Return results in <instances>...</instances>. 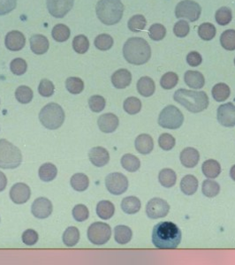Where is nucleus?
<instances>
[{
	"label": "nucleus",
	"instance_id": "f257e3e1",
	"mask_svg": "<svg viewBox=\"0 0 235 265\" xmlns=\"http://www.w3.org/2000/svg\"><path fill=\"white\" fill-rule=\"evenodd\" d=\"M181 239L182 234L179 226L169 221L160 222L153 228V245L159 249L177 248Z\"/></svg>",
	"mask_w": 235,
	"mask_h": 265
},
{
	"label": "nucleus",
	"instance_id": "f03ea898",
	"mask_svg": "<svg viewBox=\"0 0 235 265\" xmlns=\"http://www.w3.org/2000/svg\"><path fill=\"white\" fill-rule=\"evenodd\" d=\"M123 55L129 64L141 66L146 64L150 60L151 49L143 38L132 37L125 43Z\"/></svg>",
	"mask_w": 235,
	"mask_h": 265
},
{
	"label": "nucleus",
	"instance_id": "7ed1b4c3",
	"mask_svg": "<svg viewBox=\"0 0 235 265\" xmlns=\"http://www.w3.org/2000/svg\"><path fill=\"white\" fill-rule=\"evenodd\" d=\"M173 99L192 113H198L206 110L209 105V97L204 91L180 88L174 93Z\"/></svg>",
	"mask_w": 235,
	"mask_h": 265
},
{
	"label": "nucleus",
	"instance_id": "20e7f679",
	"mask_svg": "<svg viewBox=\"0 0 235 265\" xmlns=\"http://www.w3.org/2000/svg\"><path fill=\"white\" fill-rule=\"evenodd\" d=\"M96 12L100 22L108 25H115L120 22L124 13V5L120 0H100Z\"/></svg>",
	"mask_w": 235,
	"mask_h": 265
},
{
	"label": "nucleus",
	"instance_id": "39448f33",
	"mask_svg": "<svg viewBox=\"0 0 235 265\" xmlns=\"http://www.w3.org/2000/svg\"><path fill=\"white\" fill-rule=\"evenodd\" d=\"M39 119L44 128L50 130L60 128L65 121V112L60 105L50 103L42 109Z\"/></svg>",
	"mask_w": 235,
	"mask_h": 265
},
{
	"label": "nucleus",
	"instance_id": "423d86ee",
	"mask_svg": "<svg viewBox=\"0 0 235 265\" xmlns=\"http://www.w3.org/2000/svg\"><path fill=\"white\" fill-rule=\"evenodd\" d=\"M22 161L21 152L13 143L5 139L0 140V168L15 169Z\"/></svg>",
	"mask_w": 235,
	"mask_h": 265
},
{
	"label": "nucleus",
	"instance_id": "0eeeda50",
	"mask_svg": "<svg viewBox=\"0 0 235 265\" xmlns=\"http://www.w3.org/2000/svg\"><path fill=\"white\" fill-rule=\"evenodd\" d=\"M157 121L163 128L177 129L184 122V116L174 105H168L162 110Z\"/></svg>",
	"mask_w": 235,
	"mask_h": 265
},
{
	"label": "nucleus",
	"instance_id": "6e6552de",
	"mask_svg": "<svg viewBox=\"0 0 235 265\" xmlns=\"http://www.w3.org/2000/svg\"><path fill=\"white\" fill-rule=\"evenodd\" d=\"M111 226L103 222H95L88 229V241L95 245H104L110 241Z\"/></svg>",
	"mask_w": 235,
	"mask_h": 265
},
{
	"label": "nucleus",
	"instance_id": "1a4fd4ad",
	"mask_svg": "<svg viewBox=\"0 0 235 265\" xmlns=\"http://www.w3.org/2000/svg\"><path fill=\"white\" fill-rule=\"evenodd\" d=\"M202 13V8L198 3L192 0H183L180 2L175 8L177 18H185L191 22H196Z\"/></svg>",
	"mask_w": 235,
	"mask_h": 265
},
{
	"label": "nucleus",
	"instance_id": "9d476101",
	"mask_svg": "<svg viewBox=\"0 0 235 265\" xmlns=\"http://www.w3.org/2000/svg\"><path fill=\"white\" fill-rule=\"evenodd\" d=\"M107 190L114 196H120L124 194L128 188V179L124 174L120 173L110 174L106 178Z\"/></svg>",
	"mask_w": 235,
	"mask_h": 265
},
{
	"label": "nucleus",
	"instance_id": "9b49d317",
	"mask_svg": "<svg viewBox=\"0 0 235 265\" xmlns=\"http://www.w3.org/2000/svg\"><path fill=\"white\" fill-rule=\"evenodd\" d=\"M170 205L161 198H153L146 205V213L150 220L162 219L168 215Z\"/></svg>",
	"mask_w": 235,
	"mask_h": 265
},
{
	"label": "nucleus",
	"instance_id": "f8f14e48",
	"mask_svg": "<svg viewBox=\"0 0 235 265\" xmlns=\"http://www.w3.org/2000/svg\"><path fill=\"white\" fill-rule=\"evenodd\" d=\"M74 0H47V8L55 18H63L74 5Z\"/></svg>",
	"mask_w": 235,
	"mask_h": 265
},
{
	"label": "nucleus",
	"instance_id": "ddd939ff",
	"mask_svg": "<svg viewBox=\"0 0 235 265\" xmlns=\"http://www.w3.org/2000/svg\"><path fill=\"white\" fill-rule=\"evenodd\" d=\"M217 120L223 127L233 128L235 126V105L232 103L222 105L217 109Z\"/></svg>",
	"mask_w": 235,
	"mask_h": 265
},
{
	"label": "nucleus",
	"instance_id": "4468645a",
	"mask_svg": "<svg viewBox=\"0 0 235 265\" xmlns=\"http://www.w3.org/2000/svg\"><path fill=\"white\" fill-rule=\"evenodd\" d=\"M52 210L53 207L51 201L44 197L36 199L33 202L31 208L33 215L38 220H44L49 218L52 213Z\"/></svg>",
	"mask_w": 235,
	"mask_h": 265
},
{
	"label": "nucleus",
	"instance_id": "2eb2a0df",
	"mask_svg": "<svg viewBox=\"0 0 235 265\" xmlns=\"http://www.w3.org/2000/svg\"><path fill=\"white\" fill-rule=\"evenodd\" d=\"M31 191L28 185L24 183H16L10 190V198L15 204H23L29 200Z\"/></svg>",
	"mask_w": 235,
	"mask_h": 265
},
{
	"label": "nucleus",
	"instance_id": "dca6fc26",
	"mask_svg": "<svg viewBox=\"0 0 235 265\" xmlns=\"http://www.w3.org/2000/svg\"><path fill=\"white\" fill-rule=\"evenodd\" d=\"M120 120L119 118L113 113H106L98 118L97 125L102 132L111 133L115 131L119 127Z\"/></svg>",
	"mask_w": 235,
	"mask_h": 265
},
{
	"label": "nucleus",
	"instance_id": "f3484780",
	"mask_svg": "<svg viewBox=\"0 0 235 265\" xmlns=\"http://www.w3.org/2000/svg\"><path fill=\"white\" fill-rule=\"evenodd\" d=\"M89 160L97 167H103L110 161L109 152L103 147H95L88 152Z\"/></svg>",
	"mask_w": 235,
	"mask_h": 265
},
{
	"label": "nucleus",
	"instance_id": "a211bd4d",
	"mask_svg": "<svg viewBox=\"0 0 235 265\" xmlns=\"http://www.w3.org/2000/svg\"><path fill=\"white\" fill-rule=\"evenodd\" d=\"M5 46L12 51H18L23 49L26 44V38L23 34L20 31H11L5 37Z\"/></svg>",
	"mask_w": 235,
	"mask_h": 265
},
{
	"label": "nucleus",
	"instance_id": "6ab92c4d",
	"mask_svg": "<svg viewBox=\"0 0 235 265\" xmlns=\"http://www.w3.org/2000/svg\"><path fill=\"white\" fill-rule=\"evenodd\" d=\"M180 162L186 168H193L198 165L200 154L194 148H186L180 153Z\"/></svg>",
	"mask_w": 235,
	"mask_h": 265
},
{
	"label": "nucleus",
	"instance_id": "aec40b11",
	"mask_svg": "<svg viewBox=\"0 0 235 265\" xmlns=\"http://www.w3.org/2000/svg\"><path fill=\"white\" fill-rule=\"evenodd\" d=\"M132 82V74L128 69H120L111 76L112 85L119 89L128 87Z\"/></svg>",
	"mask_w": 235,
	"mask_h": 265
},
{
	"label": "nucleus",
	"instance_id": "412c9836",
	"mask_svg": "<svg viewBox=\"0 0 235 265\" xmlns=\"http://www.w3.org/2000/svg\"><path fill=\"white\" fill-rule=\"evenodd\" d=\"M134 146H135L136 151H138L140 154L148 155L154 149V142H153L152 137L147 133L140 134L135 139Z\"/></svg>",
	"mask_w": 235,
	"mask_h": 265
},
{
	"label": "nucleus",
	"instance_id": "4be33fe9",
	"mask_svg": "<svg viewBox=\"0 0 235 265\" xmlns=\"http://www.w3.org/2000/svg\"><path fill=\"white\" fill-rule=\"evenodd\" d=\"M50 43L47 37L42 35H34L30 38V48L33 52L37 55L46 53L49 50Z\"/></svg>",
	"mask_w": 235,
	"mask_h": 265
},
{
	"label": "nucleus",
	"instance_id": "5701e85b",
	"mask_svg": "<svg viewBox=\"0 0 235 265\" xmlns=\"http://www.w3.org/2000/svg\"><path fill=\"white\" fill-rule=\"evenodd\" d=\"M184 81L189 87L194 89L202 88L205 84L203 73L198 71H187L185 73Z\"/></svg>",
	"mask_w": 235,
	"mask_h": 265
},
{
	"label": "nucleus",
	"instance_id": "b1692460",
	"mask_svg": "<svg viewBox=\"0 0 235 265\" xmlns=\"http://www.w3.org/2000/svg\"><path fill=\"white\" fill-rule=\"evenodd\" d=\"M137 90L141 96L149 97L154 94L156 90V85L151 78L144 76L141 78L137 83Z\"/></svg>",
	"mask_w": 235,
	"mask_h": 265
},
{
	"label": "nucleus",
	"instance_id": "393cba45",
	"mask_svg": "<svg viewBox=\"0 0 235 265\" xmlns=\"http://www.w3.org/2000/svg\"><path fill=\"white\" fill-rule=\"evenodd\" d=\"M198 184V179L194 175H186L181 179L180 189L186 196H192L197 191Z\"/></svg>",
	"mask_w": 235,
	"mask_h": 265
},
{
	"label": "nucleus",
	"instance_id": "a878e982",
	"mask_svg": "<svg viewBox=\"0 0 235 265\" xmlns=\"http://www.w3.org/2000/svg\"><path fill=\"white\" fill-rule=\"evenodd\" d=\"M142 203L139 198L135 197H128L124 198L121 201V209L127 214H135L141 210Z\"/></svg>",
	"mask_w": 235,
	"mask_h": 265
},
{
	"label": "nucleus",
	"instance_id": "bb28decb",
	"mask_svg": "<svg viewBox=\"0 0 235 265\" xmlns=\"http://www.w3.org/2000/svg\"><path fill=\"white\" fill-rule=\"evenodd\" d=\"M202 170L207 178H215L221 174V165L217 161L209 159L203 163Z\"/></svg>",
	"mask_w": 235,
	"mask_h": 265
},
{
	"label": "nucleus",
	"instance_id": "cd10ccee",
	"mask_svg": "<svg viewBox=\"0 0 235 265\" xmlns=\"http://www.w3.org/2000/svg\"><path fill=\"white\" fill-rule=\"evenodd\" d=\"M115 212V207L110 201H101L97 206V214L101 220H108L111 219Z\"/></svg>",
	"mask_w": 235,
	"mask_h": 265
},
{
	"label": "nucleus",
	"instance_id": "c85d7f7f",
	"mask_svg": "<svg viewBox=\"0 0 235 265\" xmlns=\"http://www.w3.org/2000/svg\"><path fill=\"white\" fill-rule=\"evenodd\" d=\"M133 237L132 230L126 225H118L114 228V239L116 243L125 245L129 243Z\"/></svg>",
	"mask_w": 235,
	"mask_h": 265
},
{
	"label": "nucleus",
	"instance_id": "c756f323",
	"mask_svg": "<svg viewBox=\"0 0 235 265\" xmlns=\"http://www.w3.org/2000/svg\"><path fill=\"white\" fill-rule=\"evenodd\" d=\"M158 180L163 187L170 188L175 185L177 175L173 170L168 169V168L163 169L158 174Z\"/></svg>",
	"mask_w": 235,
	"mask_h": 265
},
{
	"label": "nucleus",
	"instance_id": "7c9ffc66",
	"mask_svg": "<svg viewBox=\"0 0 235 265\" xmlns=\"http://www.w3.org/2000/svg\"><path fill=\"white\" fill-rule=\"evenodd\" d=\"M70 184L75 191L83 192L88 189L89 186V179L88 176L84 174H75L71 178Z\"/></svg>",
	"mask_w": 235,
	"mask_h": 265
},
{
	"label": "nucleus",
	"instance_id": "2f4dec72",
	"mask_svg": "<svg viewBox=\"0 0 235 265\" xmlns=\"http://www.w3.org/2000/svg\"><path fill=\"white\" fill-rule=\"evenodd\" d=\"M58 170L56 165L51 163H45L39 169V177L44 182L52 181L57 177Z\"/></svg>",
	"mask_w": 235,
	"mask_h": 265
},
{
	"label": "nucleus",
	"instance_id": "473e14b6",
	"mask_svg": "<svg viewBox=\"0 0 235 265\" xmlns=\"http://www.w3.org/2000/svg\"><path fill=\"white\" fill-rule=\"evenodd\" d=\"M121 165L125 170L130 173H134L138 171L141 167V162L138 157L132 154H126L121 157Z\"/></svg>",
	"mask_w": 235,
	"mask_h": 265
},
{
	"label": "nucleus",
	"instance_id": "72a5a7b5",
	"mask_svg": "<svg viewBox=\"0 0 235 265\" xmlns=\"http://www.w3.org/2000/svg\"><path fill=\"white\" fill-rule=\"evenodd\" d=\"M212 96L217 102H224L230 96V88L226 83H217L212 88Z\"/></svg>",
	"mask_w": 235,
	"mask_h": 265
},
{
	"label": "nucleus",
	"instance_id": "f704fd0d",
	"mask_svg": "<svg viewBox=\"0 0 235 265\" xmlns=\"http://www.w3.org/2000/svg\"><path fill=\"white\" fill-rule=\"evenodd\" d=\"M80 241V232L74 226H70L63 233V243L66 247H74Z\"/></svg>",
	"mask_w": 235,
	"mask_h": 265
},
{
	"label": "nucleus",
	"instance_id": "c9c22d12",
	"mask_svg": "<svg viewBox=\"0 0 235 265\" xmlns=\"http://www.w3.org/2000/svg\"><path fill=\"white\" fill-rule=\"evenodd\" d=\"M70 35V28L64 24H57L51 32L53 39L59 43L67 41L69 39Z\"/></svg>",
	"mask_w": 235,
	"mask_h": 265
},
{
	"label": "nucleus",
	"instance_id": "e433bc0d",
	"mask_svg": "<svg viewBox=\"0 0 235 265\" xmlns=\"http://www.w3.org/2000/svg\"><path fill=\"white\" fill-rule=\"evenodd\" d=\"M202 191L205 197L208 198H213L217 197L220 192V186L218 183L214 180L206 179L203 181Z\"/></svg>",
	"mask_w": 235,
	"mask_h": 265
},
{
	"label": "nucleus",
	"instance_id": "4c0bfd02",
	"mask_svg": "<svg viewBox=\"0 0 235 265\" xmlns=\"http://www.w3.org/2000/svg\"><path fill=\"white\" fill-rule=\"evenodd\" d=\"M123 107L127 113L130 115L137 114L142 110V102L137 97L131 96L125 100Z\"/></svg>",
	"mask_w": 235,
	"mask_h": 265
},
{
	"label": "nucleus",
	"instance_id": "58836bf2",
	"mask_svg": "<svg viewBox=\"0 0 235 265\" xmlns=\"http://www.w3.org/2000/svg\"><path fill=\"white\" fill-rule=\"evenodd\" d=\"M147 25V21L143 15L137 14L134 15L132 18L130 19L128 23V28L132 32L138 33L144 30V28Z\"/></svg>",
	"mask_w": 235,
	"mask_h": 265
},
{
	"label": "nucleus",
	"instance_id": "ea45409f",
	"mask_svg": "<svg viewBox=\"0 0 235 265\" xmlns=\"http://www.w3.org/2000/svg\"><path fill=\"white\" fill-rule=\"evenodd\" d=\"M216 28L212 23H203L198 28L199 37L204 41H211L216 36Z\"/></svg>",
	"mask_w": 235,
	"mask_h": 265
},
{
	"label": "nucleus",
	"instance_id": "a19ab883",
	"mask_svg": "<svg viewBox=\"0 0 235 265\" xmlns=\"http://www.w3.org/2000/svg\"><path fill=\"white\" fill-rule=\"evenodd\" d=\"M65 87L66 89L74 95H77L83 91L84 89V83L81 78L70 77L65 81Z\"/></svg>",
	"mask_w": 235,
	"mask_h": 265
},
{
	"label": "nucleus",
	"instance_id": "79ce46f5",
	"mask_svg": "<svg viewBox=\"0 0 235 265\" xmlns=\"http://www.w3.org/2000/svg\"><path fill=\"white\" fill-rule=\"evenodd\" d=\"M220 44L225 50H235V30L229 29L222 33Z\"/></svg>",
	"mask_w": 235,
	"mask_h": 265
},
{
	"label": "nucleus",
	"instance_id": "37998d69",
	"mask_svg": "<svg viewBox=\"0 0 235 265\" xmlns=\"http://www.w3.org/2000/svg\"><path fill=\"white\" fill-rule=\"evenodd\" d=\"M32 89L28 86H20L15 91V97L21 104H28L30 103L33 99Z\"/></svg>",
	"mask_w": 235,
	"mask_h": 265
},
{
	"label": "nucleus",
	"instance_id": "c03bdc74",
	"mask_svg": "<svg viewBox=\"0 0 235 265\" xmlns=\"http://www.w3.org/2000/svg\"><path fill=\"white\" fill-rule=\"evenodd\" d=\"M73 48L79 54L86 53L89 48V42L88 38L83 35H80L74 37V41H73Z\"/></svg>",
	"mask_w": 235,
	"mask_h": 265
},
{
	"label": "nucleus",
	"instance_id": "a18cd8bd",
	"mask_svg": "<svg viewBox=\"0 0 235 265\" xmlns=\"http://www.w3.org/2000/svg\"><path fill=\"white\" fill-rule=\"evenodd\" d=\"M94 44L98 50H108L113 45V39L110 35L102 34L96 37Z\"/></svg>",
	"mask_w": 235,
	"mask_h": 265
},
{
	"label": "nucleus",
	"instance_id": "49530a36",
	"mask_svg": "<svg viewBox=\"0 0 235 265\" xmlns=\"http://www.w3.org/2000/svg\"><path fill=\"white\" fill-rule=\"evenodd\" d=\"M216 22L221 26H226L227 24H229L233 19V14H232V10L229 7H221L220 9H218L215 15Z\"/></svg>",
	"mask_w": 235,
	"mask_h": 265
},
{
	"label": "nucleus",
	"instance_id": "de8ad7c7",
	"mask_svg": "<svg viewBox=\"0 0 235 265\" xmlns=\"http://www.w3.org/2000/svg\"><path fill=\"white\" fill-rule=\"evenodd\" d=\"M178 82H179L178 75L175 73L168 72L162 76L160 85L165 89H171L178 84Z\"/></svg>",
	"mask_w": 235,
	"mask_h": 265
},
{
	"label": "nucleus",
	"instance_id": "09e8293b",
	"mask_svg": "<svg viewBox=\"0 0 235 265\" xmlns=\"http://www.w3.org/2000/svg\"><path fill=\"white\" fill-rule=\"evenodd\" d=\"M149 35L153 41H161L166 37V28L162 24H153L149 29Z\"/></svg>",
	"mask_w": 235,
	"mask_h": 265
},
{
	"label": "nucleus",
	"instance_id": "8fccbe9b",
	"mask_svg": "<svg viewBox=\"0 0 235 265\" xmlns=\"http://www.w3.org/2000/svg\"><path fill=\"white\" fill-rule=\"evenodd\" d=\"M106 99L102 96L95 95L88 99V105L93 112H101L106 108Z\"/></svg>",
	"mask_w": 235,
	"mask_h": 265
},
{
	"label": "nucleus",
	"instance_id": "3c124183",
	"mask_svg": "<svg viewBox=\"0 0 235 265\" xmlns=\"http://www.w3.org/2000/svg\"><path fill=\"white\" fill-rule=\"evenodd\" d=\"M10 68H11V71L15 75H22V74H24V73L27 72L28 64H27V62L23 59L17 58V59H14L11 62Z\"/></svg>",
	"mask_w": 235,
	"mask_h": 265
},
{
	"label": "nucleus",
	"instance_id": "603ef678",
	"mask_svg": "<svg viewBox=\"0 0 235 265\" xmlns=\"http://www.w3.org/2000/svg\"><path fill=\"white\" fill-rule=\"evenodd\" d=\"M54 90H55V86L52 82L47 79L42 80L38 87V92L42 96L50 97L54 94Z\"/></svg>",
	"mask_w": 235,
	"mask_h": 265
},
{
	"label": "nucleus",
	"instance_id": "864d4df0",
	"mask_svg": "<svg viewBox=\"0 0 235 265\" xmlns=\"http://www.w3.org/2000/svg\"><path fill=\"white\" fill-rule=\"evenodd\" d=\"M175 138L170 133H162L158 138V144L162 150L164 151H171L175 146Z\"/></svg>",
	"mask_w": 235,
	"mask_h": 265
},
{
	"label": "nucleus",
	"instance_id": "5fc2aeb1",
	"mask_svg": "<svg viewBox=\"0 0 235 265\" xmlns=\"http://www.w3.org/2000/svg\"><path fill=\"white\" fill-rule=\"evenodd\" d=\"M73 217L78 222H83L87 220L89 217L88 209L83 204H78L73 209Z\"/></svg>",
	"mask_w": 235,
	"mask_h": 265
},
{
	"label": "nucleus",
	"instance_id": "6e6d98bb",
	"mask_svg": "<svg viewBox=\"0 0 235 265\" xmlns=\"http://www.w3.org/2000/svg\"><path fill=\"white\" fill-rule=\"evenodd\" d=\"M189 30H190V28H189V22L183 20L179 21L176 23L173 28L174 35L178 37H187L189 35Z\"/></svg>",
	"mask_w": 235,
	"mask_h": 265
},
{
	"label": "nucleus",
	"instance_id": "4d7b16f0",
	"mask_svg": "<svg viewBox=\"0 0 235 265\" xmlns=\"http://www.w3.org/2000/svg\"><path fill=\"white\" fill-rule=\"evenodd\" d=\"M38 233L33 229L26 230L22 234V242L28 246H34L38 242Z\"/></svg>",
	"mask_w": 235,
	"mask_h": 265
},
{
	"label": "nucleus",
	"instance_id": "13d9d810",
	"mask_svg": "<svg viewBox=\"0 0 235 265\" xmlns=\"http://www.w3.org/2000/svg\"><path fill=\"white\" fill-rule=\"evenodd\" d=\"M17 5V0H0V15L9 14Z\"/></svg>",
	"mask_w": 235,
	"mask_h": 265
},
{
	"label": "nucleus",
	"instance_id": "bf43d9fd",
	"mask_svg": "<svg viewBox=\"0 0 235 265\" xmlns=\"http://www.w3.org/2000/svg\"><path fill=\"white\" fill-rule=\"evenodd\" d=\"M203 61L202 56L197 51H191L187 56V62L191 66H198Z\"/></svg>",
	"mask_w": 235,
	"mask_h": 265
},
{
	"label": "nucleus",
	"instance_id": "052dcab7",
	"mask_svg": "<svg viewBox=\"0 0 235 265\" xmlns=\"http://www.w3.org/2000/svg\"><path fill=\"white\" fill-rule=\"evenodd\" d=\"M7 186V178L5 177V174L0 172V192L4 191Z\"/></svg>",
	"mask_w": 235,
	"mask_h": 265
},
{
	"label": "nucleus",
	"instance_id": "680f3d73",
	"mask_svg": "<svg viewBox=\"0 0 235 265\" xmlns=\"http://www.w3.org/2000/svg\"><path fill=\"white\" fill-rule=\"evenodd\" d=\"M230 177L233 178V180H235V165L231 168Z\"/></svg>",
	"mask_w": 235,
	"mask_h": 265
},
{
	"label": "nucleus",
	"instance_id": "e2e57ef3",
	"mask_svg": "<svg viewBox=\"0 0 235 265\" xmlns=\"http://www.w3.org/2000/svg\"></svg>",
	"mask_w": 235,
	"mask_h": 265
}]
</instances>
